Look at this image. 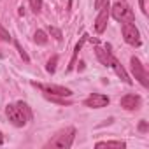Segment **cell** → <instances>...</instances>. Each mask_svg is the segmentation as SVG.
<instances>
[{
  "label": "cell",
  "mask_w": 149,
  "mask_h": 149,
  "mask_svg": "<svg viewBox=\"0 0 149 149\" xmlns=\"http://www.w3.org/2000/svg\"><path fill=\"white\" fill-rule=\"evenodd\" d=\"M147 130H149V126H147V123H146V121H140V123H139V132H142V133H146Z\"/></svg>",
  "instance_id": "22"
},
{
  "label": "cell",
  "mask_w": 149,
  "mask_h": 149,
  "mask_svg": "<svg viewBox=\"0 0 149 149\" xmlns=\"http://www.w3.org/2000/svg\"><path fill=\"white\" fill-rule=\"evenodd\" d=\"M47 32H49V33H51L58 42H61L63 35H61V30H60V28H56V26H49V28H47Z\"/></svg>",
  "instance_id": "19"
},
{
  "label": "cell",
  "mask_w": 149,
  "mask_h": 149,
  "mask_svg": "<svg viewBox=\"0 0 149 149\" xmlns=\"http://www.w3.org/2000/svg\"><path fill=\"white\" fill-rule=\"evenodd\" d=\"M33 40H35L37 44H40V46L47 44V37H46V32H44V30H37V32L33 33Z\"/></svg>",
  "instance_id": "14"
},
{
  "label": "cell",
  "mask_w": 149,
  "mask_h": 149,
  "mask_svg": "<svg viewBox=\"0 0 149 149\" xmlns=\"http://www.w3.org/2000/svg\"><path fill=\"white\" fill-rule=\"evenodd\" d=\"M139 4H140V9L144 14H147V9H146V0H139Z\"/></svg>",
  "instance_id": "23"
},
{
  "label": "cell",
  "mask_w": 149,
  "mask_h": 149,
  "mask_svg": "<svg viewBox=\"0 0 149 149\" xmlns=\"http://www.w3.org/2000/svg\"><path fill=\"white\" fill-rule=\"evenodd\" d=\"M130 65H132V72H133L135 79H137L144 88H147V86H149V77H147V72H146V68H144L142 61H140L137 56H132Z\"/></svg>",
  "instance_id": "5"
},
{
  "label": "cell",
  "mask_w": 149,
  "mask_h": 149,
  "mask_svg": "<svg viewBox=\"0 0 149 149\" xmlns=\"http://www.w3.org/2000/svg\"><path fill=\"white\" fill-rule=\"evenodd\" d=\"M16 105H18V107L21 109V112H23V114L26 116V119L30 121V119H32V109H30V107H28V105H26L25 102H18Z\"/></svg>",
  "instance_id": "17"
},
{
  "label": "cell",
  "mask_w": 149,
  "mask_h": 149,
  "mask_svg": "<svg viewBox=\"0 0 149 149\" xmlns=\"http://www.w3.org/2000/svg\"><path fill=\"white\" fill-rule=\"evenodd\" d=\"M111 47L107 46V49H104V47H100V46H97L95 47V54H97V58L100 60V63L102 65H105V67H109L111 65V56H112V51H109Z\"/></svg>",
  "instance_id": "12"
},
{
  "label": "cell",
  "mask_w": 149,
  "mask_h": 149,
  "mask_svg": "<svg viewBox=\"0 0 149 149\" xmlns=\"http://www.w3.org/2000/svg\"><path fill=\"white\" fill-rule=\"evenodd\" d=\"M32 86H35V88H39V90H42L46 95H54V97H63V98H67V97H70L72 95V91L68 90V88H65V86H58V84H42V83H32Z\"/></svg>",
  "instance_id": "6"
},
{
  "label": "cell",
  "mask_w": 149,
  "mask_h": 149,
  "mask_svg": "<svg viewBox=\"0 0 149 149\" xmlns=\"http://www.w3.org/2000/svg\"><path fill=\"white\" fill-rule=\"evenodd\" d=\"M84 105L86 107H91V109H102V107L109 105V97L100 95V93H93L91 97H88L84 100Z\"/></svg>",
  "instance_id": "8"
},
{
  "label": "cell",
  "mask_w": 149,
  "mask_h": 149,
  "mask_svg": "<svg viewBox=\"0 0 149 149\" xmlns=\"http://www.w3.org/2000/svg\"><path fill=\"white\" fill-rule=\"evenodd\" d=\"M104 2H105V0H95V9H100L104 6Z\"/></svg>",
  "instance_id": "24"
},
{
  "label": "cell",
  "mask_w": 149,
  "mask_h": 149,
  "mask_svg": "<svg viewBox=\"0 0 149 149\" xmlns=\"http://www.w3.org/2000/svg\"><path fill=\"white\" fill-rule=\"evenodd\" d=\"M109 67H112V68H114V72L118 74V77H119V79H121L125 84H132V79H130V76L126 74V70L123 68V65L118 61V58H116L114 54L111 56V65H109Z\"/></svg>",
  "instance_id": "9"
},
{
  "label": "cell",
  "mask_w": 149,
  "mask_h": 149,
  "mask_svg": "<svg viewBox=\"0 0 149 149\" xmlns=\"http://www.w3.org/2000/svg\"><path fill=\"white\" fill-rule=\"evenodd\" d=\"M0 40H2V42H11V40H13V37L9 35V32H7L2 25H0Z\"/></svg>",
  "instance_id": "20"
},
{
  "label": "cell",
  "mask_w": 149,
  "mask_h": 149,
  "mask_svg": "<svg viewBox=\"0 0 149 149\" xmlns=\"http://www.w3.org/2000/svg\"><path fill=\"white\" fill-rule=\"evenodd\" d=\"M14 46H16V49H18V53H19V56L25 60V61H30V58H28V54H26V51L21 47V44L18 42V40H14Z\"/></svg>",
  "instance_id": "21"
},
{
  "label": "cell",
  "mask_w": 149,
  "mask_h": 149,
  "mask_svg": "<svg viewBox=\"0 0 149 149\" xmlns=\"http://www.w3.org/2000/svg\"><path fill=\"white\" fill-rule=\"evenodd\" d=\"M121 33L126 44L139 47L140 46V32L137 30V26L133 23H123L121 25Z\"/></svg>",
  "instance_id": "3"
},
{
  "label": "cell",
  "mask_w": 149,
  "mask_h": 149,
  "mask_svg": "<svg viewBox=\"0 0 149 149\" xmlns=\"http://www.w3.org/2000/svg\"><path fill=\"white\" fill-rule=\"evenodd\" d=\"M6 114H7V118H9V121H11V125H14V126H18V128H21V126H25L26 125V116L21 112V109L16 105V104H9L7 107H6Z\"/></svg>",
  "instance_id": "4"
},
{
  "label": "cell",
  "mask_w": 149,
  "mask_h": 149,
  "mask_svg": "<svg viewBox=\"0 0 149 149\" xmlns=\"http://www.w3.org/2000/svg\"><path fill=\"white\" fill-rule=\"evenodd\" d=\"M109 16H111V6H109V0H105L104 6L100 7V13H98L97 19H95V30H97V33H104L105 32Z\"/></svg>",
  "instance_id": "7"
},
{
  "label": "cell",
  "mask_w": 149,
  "mask_h": 149,
  "mask_svg": "<svg viewBox=\"0 0 149 149\" xmlns=\"http://www.w3.org/2000/svg\"><path fill=\"white\" fill-rule=\"evenodd\" d=\"M88 33H84L81 39H79V42L76 44V47H74V53H72V58H70V63H68V67H67V72H70L74 67H76V61H77V56H79V51L83 49V46H84V42L88 40Z\"/></svg>",
  "instance_id": "11"
},
{
  "label": "cell",
  "mask_w": 149,
  "mask_h": 149,
  "mask_svg": "<svg viewBox=\"0 0 149 149\" xmlns=\"http://www.w3.org/2000/svg\"><path fill=\"white\" fill-rule=\"evenodd\" d=\"M2 144H4V135L0 133V146H2Z\"/></svg>",
  "instance_id": "25"
},
{
  "label": "cell",
  "mask_w": 149,
  "mask_h": 149,
  "mask_svg": "<svg viewBox=\"0 0 149 149\" xmlns=\"http://www.w3.org/2000/svg\"><path fill=\"white\" fill-rule=\"evenodd\" d=\"M74 139H76V128L74 126H68L61 132H58L47 144L46 147H58V149H68L72 147L74 144Z\"/></svg>",
  "instance_id": "1"
},
{
  "label": "cell",
  "mask_w": 149,
  "mask_h": 149,
  "mask_svg": "<svg viewBox=\"0 0 149 149\" xmlns=\"http://www.w3.org/2000/svg\"><path fill=\"white\" fill-rule=\"evenodd\" d=\"M95 147L97 149H100V147H107V149H125L126 144L121 142V140H104V142H97Z\"/></svg>",
  "instance_id": "13"
},
{
  "label": "cell",
  "mask_w": 149,
  "mask_h": 149,
  "mask_svg": "<svg viewBox=\"0 0 149 149\" xmlns=\"http://www.w3.org/2000/svg\"><path fill=\"white\" fill-rule=\"evenodd\" d=\"M140 97L139 95H125L121 100H119V105L123 107V109H126V111H135V109H139L140 107Z\"/></svg>",
  "instance_id": "10"
},
{
  "label": "cell",
  "mask_w": 149,
  "mask_h": 149,
  "mask_svg": "<svg viewBox=\"0 0 149 149\" xmlns=\"http://www.w3.org/2000/svg\"><path fill=\"white\" fill-rule=\"evenodd\" d=\"M46 98H47V100H51V102H54V104H60V105H70V102H68V100H65L63 97H54V95H46Z\"/></svg>",
  "instance_id": "16"
},
{
  "label": "cell",
  "mask_w": 149,
  "mask_h": 149,
  "mask_svg": "<svg viewBox=\"0 0 149 149\" xmlns=\"http://www.w3.org/2000/svg\"><path fill=\"white\" fill-rule=\"evenodd\" d=\"M28 2H30V7L35 14H39L42 11V0H28Z\"/></svg>",
  "instance_id": "18"
},
{
  "label": "cell",
  "mask_w": 149,
  "mask_h": 149,
  "mask_svg": "<svg viewBox=\"0 0 149 149\" xmlns=\"http://www.w3.org/2000/svg\"><path fill=\"white\" fill-rule=\"evenodd\" d=\"M56 63H58V56L54 54V56H51V58L47 60V65H46V70H47L49 74H54V70H56Z\"/></svg>",
  "instance_id": "15"
},
{
  "label": "cell",
  "mask_w": 149,
  "mask_h": 149,
  "mask_svg": "<svg viewBox=\"0 0 149 149\" xmlns=\"http://www.w3.org/2000/svg\"><path fill=\"white\" fill-rule=\"evenodd\" d=\"M111 14L114 16L116 21H121V23H133L135 21V14L133 11L125 4V2H116L111 9Z\"/></svg>",
  "instance_id": "2"
}]
</instances>
